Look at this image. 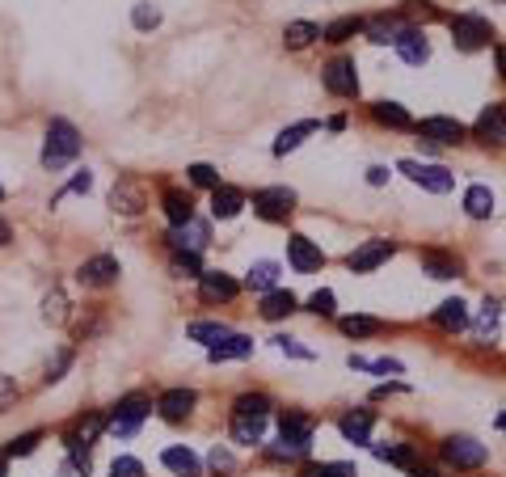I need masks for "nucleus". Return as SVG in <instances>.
Returning a JSON list of instances; mask_svg holds the SVG:
<instances>
[{"label":"nucleus","instance_id":"f257e3e1","mask_svg":"<svg viewBox=\"0 0 506 477\" xmlns=\"http://www.w3.org/2000/svg\"><path fill=\"white\" fill-rule=\"evenodd\" d=\"M274 402L266 393H245L233 402V439L236 444H262Z\"/></svg>","mask_w":506,"mask_h":477},{"label":"nucleus","instance_id":"f03ea898","mask_svg":"<svg viewBox=\"0 0 506 477\" xmlns=\"http://www.w3.org/2000/svg\"><path fill=\"white\" fill-rule=\"evenodd\" d=\"M76 156H81V131H76L68 119H51L47 140H42V169H47V173H59V169H68Z\"/></svg>","mask_w":506,"mask_h":477},{"label":"nucleus","instance_id":"7ed1b4c3","mask_svg":"<svg viewBox=\"0 0 506 477\" xmlns=\"http://www.w3.org/2000/svg\"><path fill=\"white\" fill-rule=\"evenodd\" d=\"M279 439H283V448H271L274 461H300V456H308V448H313V419L288 410L279 419Z\"/></svg>","mask_w":506,"mask_h":477},{"label":"nucleus","instance_id":"20e7f679","mask_svg":"<svg viewBox=\"0 0 506 477\" xmlns=\"http://www.w3.org/2000/svg\"><path fill=\"white\" fill-rule=\"evenodd\" d=\"M148 410H152L148 397H139V393L123 397V402L106 414V431H110V436H119V439H131L139 431V422L148 419Z\"/></svg>","mask_w":506,"mask_h":477},{"label":"nucleus","instance_id":"39448f33","mask_svg":"<svg viewBox=\"0 0 506 477\" xmlns=\"http://www.w3.org/2000/svg\"><path fill=\"white\" fill-rule=\"evenodd\" d=\"M401 173L410 178L413 186H422V190H431V195H448L456 186V173L448 165H426V161H401Z\"/></svg>","mask_w":506,"mask_h":477},{"label":"nucleus","instance_id":"423d86ee","mask_svg":"<svg viewBox=\"0 0 506 477\" xmlns=\"http://www.w3.org/2000/svg\"><path fill=\"white\" fill-rule=\"evenodd\" d=\"M253 211H258L266 225H288V216L296 211V190L288 186H266L253 195Z\"/></svg>","mask_w":506,"mask_h":477},{"label":"nucleus","instance_id":"0eeeda50","mask_svg":"<svg viewBox=\"0 0 506 477\" xmlns=\"http://www.w3.org/2000/svg\"><path fill=\"white\" fill-rule=\"evenodd\" d=\"M490 39H493V26L481 13H456L452 17V42L460 51H481V47H490Z\"/></svg>","mask_w":506,"mask_h":477},{"label":"nucleus","instance_id":"6e6552de","mask_svg":"<svg viewBox=\"0 0 506 477\" xmlns=\"http://www.w3.org/2000/svg\"><path fill=\"white\" fill-rule=\"evenodd\" d=\"M439 452H443V461L452 464V469H460V473L481 469V464H485V456H490V452H485V444H477L473 436H448Z\"/></svg>","mask_w":506,"mask_h":477},{"label":"nucleus","instance_id":"1a4fd4ad","mask_svg":"<svg viewBox=\"0 0 506 477\" xmlns=\"http://www.w3.org/2000/svg\"><path fill=\"white\" fill-rule=\"evenodd\" d=\"M393 250H397V245L388 237H371V241H363L359 250L346 253V267L355 270V275H371L376 267H384V262L393 258Z\"/></svg>","mask_w":506,"mask_h":477},{"label":"nucleus","instance_id":"9d476101","mask_svg":"<svg viewBox=\"0 0 506 477\" xmlns=\"http://www.w3.org/2000/svg\"><path fill=\"white\" fill-rule=\"evenodd\" d=\"M321 81H325V89L333 93V98H355L359 93V72H355V59H329L325 68H321Z\"/></svg>","mask_w":506,"mask_h":477},{"label":"nucleus","instance_id":"9b49d317","mask_svg":"<svg viewBox=\"0 0 506 477\" xmlns=\"http://www.w3.org/2000/svg\"><path fill=\"white\" fill-rule=\"evenodd\" d=\"M169 245H173V253H203L211 245V228H207V220L194 216V220H186V225L169 233Z\"/></svg>","mask_w":506,"mask_h":477},{"label":"nucleus","instance_id":"f8f14e48","mask_svg":"<svg viewBox=\"0 0 506 477\" xmlns=\"http://www.w3.org/2000/svg\"><path fill=\"white\" fill-rule=\"evenodd\" d=\"M76 279L84 287H110V283L119 279V258L114 253H93V258H84L81 270H76Z\"/></svg>","mask_w":506,"mask_h":477},{"label":"nucleus","instance_id":"ddd939ff","mask_svg":"<svg viewBox=\"0 0 506 477\" xmlns=\"http://www.w3.org/2000/svg\"><path fill=\"white\" fill-rule=\"evenodd\" d=\"M413 131H418L426 144H460L465 140V123H456L448 114H431L422 123H413Z\"/></svg>","mask_w":506,"mask_h":477},{"label":"nucleus","instance_id":"4468645a","mask_svg":"<svg viewBox=\"0 0 506 477\" xmlns=\"http://www.w3.org/2000/svg\"><path fill=\"white\" fill-rule=\"evenodd\" d=\"M194 406H199V393H194V389H164V393L156 397V414H161L164 422H186Z\"/></svg>","mask_w":506,"mask_h":477},{"label":"nucleus","instance_id":"2eb2a0df","mask_svg":"<svg viewBox=\"0 0 506 477\" xmlns=\"http://www.w3.org/2000/svg\"><path fill=\"white\" fill-rule=\"evenodd\" d=\"M236 292H241V283L233 279V275H224V270H203L199 275V296H203V305H228V300H236Z\"/></svg>","mask_w":506,"mask_h":477},{"label":"nucleus","instance_id":"dca6fc26","mask_svg":"<svg viewBox=\"0 0 506 477\" xmlns=\"http://www.w3.org/2000/svg\"><path fill=\"white\" fill-rule=\"evenodd\" d=\"M288 262L300 270V275H313V270L325 267V253H321L316 241H308L304 233H296V237L288 241Z\"/></svg>","mask_w":506,"mask_h":477},{"label":"nucleus","instance_id":"f3484780","mask_svg":"<svg viewBox=\"0 0 506 477\" xmlns=\"http://www.w3.org/2000/svg\"><path fill=\"white\" fill-rule=\"evenodd\" d=\"M144 208H148L144 186L131 182V178H119V182H114V190H110V211H119V216H139Z\"/></svg>","mask_w":506,"mask_h":477},{"label":"nucleus","instance_id":"a211bd4d","mask_svg":"<svg viewBox=\"0 0 506 477\" xmlns=\"http://www.w3.org/2000/svg\"><path fill=\"white\" fill-rule=\"evenodd\" d=\"M473 136H477L481 144H506V106H485V110L477 114V123H473Z\"/></svg>","mask_w":506,"mask_h":477},{"label":"nucleus","instance_id":"6ab92c4d","mask_svg":"<svg viewBox=\"0 0 506 477\" xmlns=\"http://www.w3.org/2000/svg\"><path fill=\"white\" fill-rule=\"evenodd\" d=\"M393 47H397V56L405 59V64H413V68H422L426 59H431V42H426V34L418 26L401 30V39L393 42Z\"/></svg>","mask_w":506,"mask_h":477},{"label":"nucleus","instance_id":"aec40b11","mask_svg":"<svg viewBox=\"0 0 506 477\" xmlns=\"http://www.w3.org/2000/svg\"><path fill=\"white\" fill-rule=\"evenodd\" d=\"M249 355H253V338H245V334H228V338H219L216 347H207V359H211V364L249 359Z\"/></svg>","mask_w":506,"mask_h":477},{"label":"nucleus","instance_id":"412c9836","mask_svg":"<svg viewBox=\"0 0 506 477\" xmlns=\"http://www.w3.org/2000/svg\"><path fill=\"white\" fill-rule=\"evenodd\" d=\"M371 427H376V414H371V410H351V414H342V422H338V431H342L346 444H371Z\"/></svg>","mask_w":506,"mask_h":477},{"label":"nucleus","instance_id":"4be33fe9","mask_svg":"<svg viewBox=\"0 0 506 477\" xmlns=\"http://www.w3.org/2000/svg\"><path fill=\"white\" fill-rule=\"evenodd\" d=\"M431 322H435L439 330H448V334H460V330H468V322H473V317H468V305L456 296V300H443V305H439Z\"/></svg>","mask_w":506,"mask_h":477},{"label":"nucleus","instance_id":"5701e85b","mask_svg":"<svg viewBox=\"0 0 506 477\" xmlns=\"http://www.w3.org/2000/svg\"><path fill=\"white\" fill-rule=\"evenodd\" d=\"M106 436V414H84L76 427H72V436H68V448H81L89 452L97 444V439Z\"/></svg>","mask_w":506,"mask_h":477},{"label":"nucleus","instance_id":"b1692460","mask_svg":"<svg viewBox=\"0 0 506 477\" xmlns=\"http://www.w3.org/2000/svg\"><path fill=\"white\" fill-rule=\"evenodd\" d=\"M241 208H245V190L224 186V182L211 190V216H216V220H233V216H241Z\"/></svg>","mask_w":506,"mask_h":477},{"label":"nucleus","instance_id":"393cba45","mask_svg":"<svg viewBox=\"0 0 506 477\" xmlns=\"http://www.w3.org/2000/svg\"><path fill=\"white\" fill-rule=\"evenodd\" d=\"M401 30H405V17H401V13H393V17L380 13V17H371V22H363V34H368L371 42H380V47L397 42Z\"/></svg>","mask_w":506,"mask_h":477},{"label":"nucleus","instance_id":"a878e982","mask_svg":"<svg viewBox=\"0 0 506 477\" xmlns=\"http://www.w3.org/2000/svg\"><path fill=\"white\" fill-rule=\"evenodd\" d=\"M161 464L169 469V473H178V477H203V461H199L191 448H164Z\"/></svg>","mask_w":506,"mask_h":477},{"label":"nucleus","instance_id":"bb28decb","mask_svg":"<svg viewBox=\"0 0 506 477\" xmlns=\"http://www.w3.org/2000/svg\"><path fill=\"white\" fill-rule=\"evenodd\" d=\"M296 309H300V300L291 292H283V287H274V292L262 296V317H266V322H283V317H291Z\"/></svg>","mask_w":506,"mask_h":477},{"label":"nucleus","instance_id":"cd10ccee","mask_svg":"<svg viewBox=\"0 0 506 477\" xmlns=\"http://www.w3.org/2000/svg\"><path fill=\"white\" fill-rule=\"evenodd\" d=\"M422 270L431 279H456V275H460V258H452V253H443V250H426Z\"/></svg>","mask_w":506,"mask_h":477},{"label":"nucleus","instance_id":"c85d7f7f","mask_svg":"<svg viewBox=\"0 0 506 477\" xmlns=\"http://www.w3.org/2000/svg\"><path fill=\"white\" fill-rule=\"evenodd\" d=\"M316 119H304V123H296V127H288V131H279V140H274V156H288V153H296L308 136L316 131Z\"/></svg>","mask_w":506,"mask_h":477},{"label":"nucleus","instance_id":"c756f323","mask_svg":"<svg viewBox=\"0 0 506 477\" xmlns=\"http://www.w3.org/2000/svg\"><path fill=\"white\" fill-rule=\"evenodd\" d=\"M164 216H169V225L173 228L194 220V199L186 195V190H164Z\"/></svg>","mask_w":506,"mask_h":477},{"label":"nucleus","instance_id":"7c9ffc66","mask_svg":"<svg viewBox=\"0 0 506 477\" xmlns=\"http://www.w3.org/2000/svg\"><path fill=\"white\" fill-rule=\"evenodd\" d=\"M371 119H376V123H384V127H393V131L413 127L410 110H405V106H397V102H376V106H371Z\"/></svg>","mask_w":506,"mask_h":477},{"label":"nucleus","instance_id":"2f4dec72","mask_svg":"<svg viewBox=\"0 0 506 477\" xmlns=\"http://www.w3.org/2000/svg\"><path fill=\"white\" fill-rule=\"evenodd\" d=\"M465 211L473 220H490L493 216V190L490 186H468L465 190Z\"/></svg>","mask_w":506,"mask_h":477},{"label":"nucleus","instance_id":"473e14b6","mask_svg":"<svg viewBox=\"0 0 506 477\" xmlns=\"http://www.w3.org/2000/svg\"><path fill=\"white\" fill-rule=\"evenodd\" d=\"M245 283H249V292H262V296L274 292V283H279V262H253Z\"/></svg>","mask_w":506,"mask_h":477},{"label":"nucleus","instance_id":"72a5a7b5","mask_svg":"<svg viewBox=\"0 0 506 477\" xmlns=\"http://www.w3.org/2000/svg\"><path fill=\"white\" fill-rule=\"evenodd\" d=\"M42 322L47 325L68 322V296H64V287H51V292L42 296Z\"/></svg>","mask_w":506,"mask_h":477},{"label":"nucleus","instance_id":"f704fd0d","mask_svg":"<svg viewBox=\"0 0 506 477\" xmlns=\"http://www.w3.org/2000/svg\"><path fill=\"white\" fill-rule=\"evenodd\" d=\"M498 313H502V305H498V300H485V305H481L477 330H473V334H477V342H493V338H498Z\"/></svg>","mask_w":506,"mask_h":477},{"label":"nucleus","instance_id":"c9c22d12","mask_svg":"<svg viewBox=\"0 0 506 477\" xmlns=\"http://www.w3.org/2000/svg\"><path fill=\"white\" fill-rule=\"evenodd\" d=\"M321 39V26L316 22H291L288 30H283V42H288L291 51H300V47H308V42Z\"/></svg>","mask_w":506,"mask_h":477},{"label":"nucleus","instance_id":"e433bc0d","mask_svg":"<svg viewBox=\"0 0 506 477\" xmlns=\"http://www.w3.org/2000/svg\"><path fill=\"white\" fill-rule=\"evenodd\" d=\"M228 334H233V330L224 322H194L191 330H186V338H191V342H203V347H216L219 338H228Z\"/></svg>","mask_w":506,"mask_h":477},{"label":"nucleus","instance_id":"4c0bfd02","mask_svg":"<svg viewBox=\"0 0 506 477\" xmlns=\"http://www.w3.org/2000/svg\"><path fill=\"white\" fill-rule=\"evenodd\" d=\"M359 30H363V22H359V17H338V22H329V26L321 30V39H325V42H346V39H355Z\"/></svg>","mask_w":506,"mask_h":477},{"label":"nucleus","instance_id":"58836bf2","mask_svg":"<svg viewBox=\"0 0 506 477\" xmlns=\"http://www.w3.org/2000/svg\"><path fill=\"white\" fill-rule=\"evenodd\" d=\"M39 444H42V431H26V436L9 439V444H4V452H0V456H4V461H13V456H30V452L39 448Z\"/></svg>","mask_w":506,"mask_h":477},{"label":"nucleus","instance_id":"ea45409f","mask_svg":"<svg viewBox=\"0 0 506 477\" xmlns=\"http://www.w3.org/2000/svg\"><path fill=\"white\" fill-rule=\"evenodd\" d=\"M376 456L388 464H401V469H418V464H413V452L405 448V444H376Z\"/></svg>","mask_w":506,"mask_h":477},{"label":"nucleus","instance_id":"a19ab883","mask_svg":"<svg viewBox=\"0 0 506 477\" xmlns=\"http://www.w3.org/2000/svg\"><path fill=\"white\" fill-rule=\"evenodd\" d=\"M384 322H376V317H342V334L351 338H371V334H380Z\"/></svg>","mask_w":506,"mask_h":477},{"label":"nucleus","instance_id":"79ce46f5","mask_svg":"<svg viewBox=\"0 0 506 477\" xmlns=\"http://www.w3.org/2000/svg\"><path fill=\"white\" fill-rule=\"evenodd\" d=\"M351 367H363V372H380V376H401L405 367H401V359H363V355H351Z\"/></svg>","mask_w":506,"mask_h":477},{"label":"nucleus","instance_id":"37998d69","mask_svg":"<svg viewBox=\"0 0 506 477\" xmlns=\"http://www.w3.org/2000/svg\"><path fill=\"white\" fill-rule=\"evenodd\" d=\"M186 178H191V186H203V190H216V186H219L216 165H207V161H199V165L186 169Z\"/></svg>","mask_w":506,"mask_h":477},{"label":"nucleus","instance_id":"c03bdc74","mask_svg":"<svg viewBox=\"0 0 506 477\" xmlns=\"http://www.w3.org/2000/svg\"><path fill=\"white\" fill-rule=\"evenodd\" d=\"M173 275H178V279H199V275H203L199 253H173Z\"/></svg>","mask_w":506,"mask_h":477},{"label":"nucleus","instance_id":"a18cd8bd","mask_svg":"<svg viewBox=\"0 0 506 477\" xmlns=\"http://www.w3.org/2000/svg\"><path fill=\"white\" fill-rule=\"evenodd\" d=\"M304 477H359L355 464H342V461H329V464H308Z\"/></svg>","mask_w":506,"mask_h":477},{"label":"nucleus","instance_id":"49530a36","mask_svg":"<svg viewBox=\"0 0 506 477\" xmlns=\"http://www.w3.org/2000/svg\"><path fill=\"white\" fill-rule=\"evenodd\" d=\"M333 309H338V296L329 292V287L308 296V313H316V317H333Z\"/></svg>","mask_w":506,"mask_h":477},{"label":"nucleus","instance_id":"de8ad7c7","mask_svg":"<svg viewBox=\"0 0 506 477\" xmlns=\"http://www.w3.org/2000/svg\"><path fill=\"white\" fill-rule=\"evenodd\" d=\"M131 22H136V30H156L161 26V9H156V4H136V9H131Z\"/></svg>","mask_w":506,"mask_h":477},{"label":"nucleus","instance_id":"09e8293b","mask_svg":"<svg viewBox=\"0 0 506 477\" xmlns=\"http://www.w3.org/2000/svg\"><path fill=\"white\" fill-rule=\"evenodd\" d=\"M17 397H22V389H17V380L0 372V414H4V410H13V406H17Z\"/></svg>","mask_w":506,"mask_h":477},{"label":"nucleus","instance_id":"8fccbe9b","mask_svg":"<svg viewBox=\"0 0 506 477\" xmlns=\"http://www.w3.org/2000/svg\"><path fill=\"white\" fill-rule=\"evenodd\" d=\"M68 367H72V351L64 347V351H59L51 364H47V376H42V380H47V384H55V380H64V372H68Z\"/></svg>","mask_w":506,"mask_h":477},{"label":"nucleus","instance_id":"3c124183","mask_svg":"<svg viewBox=\"0 0 506 477\" xmlns=\"http://www.w3.org/2000/svg\"><path fill=\"white\" fill-rule=\"evenodd\" d=\"M207 464H211L216 473H233V469H236V456H233L228 448H219V444H216V448H211V456H207Z\"/></svg>","mask_w":506,"mask_h":477},{"label":"nucleus","instance_id":"603ef678","mask_svg":"<svg viewBox=\"0 0 506 477\" xmlns=\"http://www.w3.org/2000/svg\"><path fill=\"white\" fill-rule=\"evenodd\" d=\"M110 477H144V464L136 456H119V461L110 464Z\"/></svg>","mask_w":506,"mask_h":477},{"label":"nucleus","instance_id":"864d4df0","mask_svg":"<svg viewBox=\"0 0 506 477\" xmlns=\"http://www.w3.org/2000/svg\"><path fill=\"white\" fill-rule=\"evenodd\" d=\"M89 190H93V173H89V169H76V178H72L59 195H89Z\"/></svg>","mask_w":506,"mask_h":477},{"label":"nucleus","instance_id":"5fc2aeb1","mask_svg":"<svg viewBox=\"0 0 506 477\" xmlns=\"http://www.w3.org/2000/svg\"><path fill=\"white\" fill-rule=\"evenodd\" d=\"M274 347H279L283 355H296V359H313V351H308V347H300L296 338H274Z\"/></svg>","mask_w":506,"mask_h":477},{"label":"nucleus","instance_id":"6e6d98bb","mask_svg":"<svg viewBox=\"0 0 506 477\" xmlns=\"http://www.w3.org/2000/svg\"><path fill=\"white\" fill-rule=\"evenodd\" d=\"M410 13H413V17H422V22H435L439 9H435V4H426V0H410Z\"/></svg>","mask_w":506,"mask_h":477},{"label":"nucleus","instance_id":"4d7b16f0","mask_svg":"<svg viewBox=\"0 0 506 477\" xmlns=\"http://www.w3.org/2000/svg\"><path fill=\"white\" fill-rule=\"evenodd\" d=\"M368 182H371V186H384V182H388V169H384V165H371V169H368Z\"/></svg>","mask_w":506,"mask_h":477},{"label":"nucleus","instance_id":"13d9d810","mask_svg":"<svg viewBox=\"0 0 506 477\" xmlns=\"http://www.w3.org/2000/svg\"><path fill=\"white\" fill-rule=\"evenodd\" d=\"M493 59H498V76L506 81V47H493Z\"/></svg>","mask_w":506,"mask_h":477},{"label":"nucleus","instance_id":"bf43d9fd","mask_svg":"<svg viewBox=\"0 0 506 477\" xmlns=\"http://www.w3.org/2000/svg\"><path fill=\"white\" fill-rule=\"evenodd\" d=\"M9 241H13V228H9V225H4V220H0V250H4Z\"/></svg>","mask_w":506,"mask_h":477},{"label":"nucleus","instance_id":"052dcab7","mask_svg":"<svg viewBox=\"0 0 506 477\" xmlns=\"http://www.w3.org/2000/svg\"><path fill=\"white\" fill-rule=\"evenodd\" d=\"M410 473H413V477H439L435 469H422V464H418V469H410Z\"/></svg>","mask_w":506,"mask_h":477},{"label":"nucleus","instance_id":"680f3d73","mask_svg":"<svg viewBox=\"0 0 506 477\" xmlns=\"http://www.w3.org/2000/svg\"><path fill=\"white\" fill-rule=\"evenodd\" d=\"M0 477H9V461L4 456H0Z\"/></svg>","mask_w":506,"mask_h":477},{"label":"nucleus","instance_id":"e2e57ef3","mask_svg":"<svg viewBox=\"0 0 506 477\" xmlns=\"http://www.w3.org/2000/svg\"><path fill=\"white\" fill-rule=\"evenodd\" d=\"M498 431H506V414H498Z\"/></svg>","mask_w":506,"mask_h":477},{"label":"nucleus","instance_id":"0e129e2a","mask_svg":"<svg viewBox=\"0 0 506 477\" xmlns=\"http://www.w3.org/2000/svg\"><path fill=\"white\" fill-rule=\"evenodd\" d=\"M0 203H4V186H0Z\"/></svg>","mask_w":506,"mask_h":477}]
</instances>
